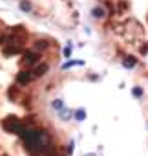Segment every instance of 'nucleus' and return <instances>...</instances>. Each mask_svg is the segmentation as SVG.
<instances>
[{
	"mask_svg": "<svg viewBox=\"0 0 148 156\" xmlns=\"http://www.w3.org/2000/svg\"><path fill=\"white\" fill-rule=\"evenodd\" d=\"M73 116H75V119H77V121H82V119H84V116H86V112H84L82 108H79V110H75V114H73Z\"/></svg>",
	"mask_w": 148,
	"mask_h": 156,
	"instance_id": "nucleus-1",
	"label": "nucleus"
},
{
	"mask_svg": "<svg viewBox=\"0 0 148 156\" xmlns=\"http://www.w3.org/2000/svg\"><path fill=\"white\" fill-rule=\"evenodd\" d=\"M84 156H97V154H93V152H88V154H84Z\"/></svg>",
	"mask_w": 148,
	"mask_h": 156,
	"instance_id": "nucleus-2",
	"label": "nucleus"
}]
</instances>
